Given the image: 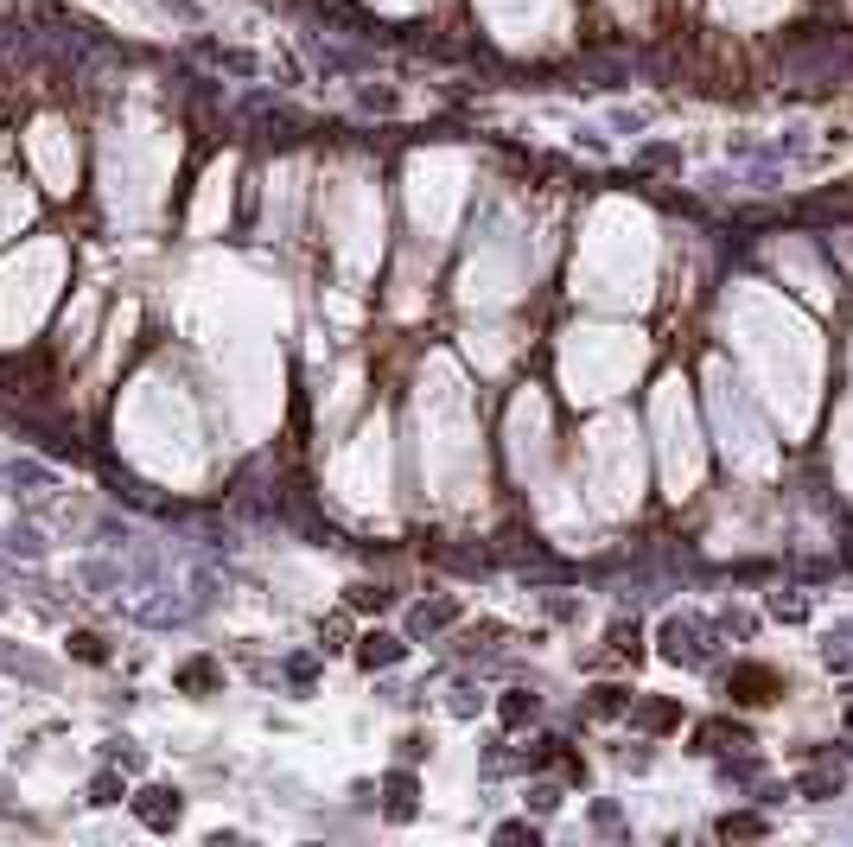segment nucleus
<instances>
[{
	"label": "nucleus",
	"mask_w": 853,
	"mask_h": 847,
	"mask_svg": "<svg viewBox=\"0 0 853 847\" xmlns=\"http://www.w3.org/2000/svg\"><path fill=\"white\" fill-rule=\"evenodd\" d=\"M529 714H535V695H522V688H516V695H503V720H510V726H522Z\"/></svg>",
	"instance_id": "obj_7"
},
{
	"label": "nucleus",
	"mask_w": 853,
	"mask_h": 847,
	"mask_svg": "<svg viewBox=\"0 0 853 847\" xmlns=\"http://www.w3.org/2000/svg\"><path fill=\"white\" fill-rule=\"evenodd\" d=\"M217 682H223V669L211 663V656H191V663L179 669V688H185V695H211Z\"/></svg>",
	"instance_id": "obj_2"
},
{
	"label": "nucleus",
	"mask_w": 853,
	"mask_h": 847,
	"mask_svg": "<svg viewBox=\"0 0 853 847\" xmlns=\"http://www.w3.org/2000/svg\"><path fill=\"white\" fill-rule=\"evenodd\" d=\"M357 656H363V669H389L395 656H402V644H395V637H382V631H376V637H363V650H357Z\"/></svg>",
	"instance_id": "obj_3"
},
{
	"label": "nucleus",
	"mask_w": 853,
	"mask_h": 847,
	"mask_svg": "<svg viewBox=\"0 0 853 847\" xmlns=\"http://www.w3.org/2000/svg\"><path fill=\"white\" fill-rule=\"evenodd\" d=\"M128 790H121V771H96L90 777V803H121Z\"/></svg>",
	"instance_id": "obj_6"
},
{
	"label": "nucleus",
	"mask_w": 853,
	"mask_h": 847,
	"mask_svg": "<svg viewBox=\"0 0 853 847\" xmlns=\"http://www.w3.org/2000/svg\"><path fill=\"white\" fill-rule=\"evenodd\" d=\"M71 656L77 663H109V644H102L96 631H71Z\"/></svg>",
	"instance_id": "obj_4"
},
{
	"label": "nucleus",
	"mask_w": 853,
	"mask_h": 847,
	"mask_svg": "<svg viewBox=\"0 0 853 847\" xmlns=\"http://www.w3.org/2000/svg\"><path fill=\"white\" fill-rule=\"evenodd\" d=\"M452 618V605H421V612H414V631H440Z\"/></svg>",
	"instance_id": "obj_8"
},
{
	"label": "nucleus",
	"mask_w": 853,
	"mask_h": 847,
	"mask_svg": "<svg viewBox=\"0 0 853 847\" xmlns=\"http://www.w3.org/2000/svg\"><path fill=\"white\" fill-rule=\"evenodd\" d=\"M389 816H414V777H389Z\"/></svg>",
	"instance_id": "obj_5"
},
{
	"label": "nucleus",
	"mask_w": 853,
	"mask_h": 847,
	"mask_svg": "<svg viewBox=\"0 0 853 847\" xmlns=\"http://www.w3.org/2000/svg\"><path fill=\"white\" fill-rule=\"evenodd\" d=\"M134 816H141L147 828H179V816H185V797L172 784H147V790H134Z\"/></svg>",
	"instance_id": "obj_1"
}]
</instances>
